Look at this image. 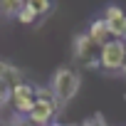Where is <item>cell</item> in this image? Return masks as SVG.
Segmentation results:
<instances>
[{
  "mask_svg": "<svg viewBox=\"0 0 126 126\" xmlns=\"http://www.w3.org/2000/svg\"><path fill=\"white\" fill-rule=\"evenodd\" d=\"M124 40H126V32H124Z\"/></svg>",
  "mask_w": 126,
  "mask_h": 126,
  "instance_id": "obj_13",
  "label": "cell"
},
{
  "mask_svg": "<svg viewBox=\"0 0 126 126\" xmlns=\"http://www.w3.org/2000/svg\"><path fill=\"white\" fill-rule=\"evenodd\" d=\"M87 35H89V37H92V40H94V42H96L99 47H104V45H106L109 40H114L104 20H94V22L89 25V32H87Z\"/></svg>",
  "mask_w": 126,
  "mask_h": 126,
  "instance_id": "obj_7",
  "label": "cell"
},
{
  "mask_svg": "<svg viewBox=\"0 0 126 126\" xmlns=\"http://www.w3.org/2000/svg\"><path fill=\"white\" fill-rule=\"evenodd\" d=\"M124 57H126V45L124 40H109L101 52H99V67L109 69V72H121L124 64Z\"/></svg>",
  "mask_w": 126,
  "mask_h": 126,
  "instance_id": "obj_3",
  "label": "cell"
},
{
  "mask_svg": "<svg viewBox=\"0 0 126 126\" xmlns=\"http://www.w3.org/2000/svg\"><path fill=\"white\" fill-rule=\"evenodd\" d=\"M25 8H30L37 17H42L52 10V0H25Z\"/></svg>",
  "mask_w": 126,
  "mask_h": 126,
  "instance_id": "obj_9",
  "label": "cell"
},
{
  "mask_svg": "<svg viewBox=\"0 0 126 126\" xmlns=\"http://www.w3.org/2000/svg\"><path fill=\"white\" fill-rule=\"evenodd\" d=\"M124 45H126V40H124Z\"/></svg>",
  "mask_w": 126,
  "mask_h": 126,
  "instance_id": "obj_14",
  "label": "cell"
},
{
  "mask_svg": "<svg viewBox=\"0 0 126 126\" xmlns=\"http://www.w3.org/2000/svg\"><path fill=\"white\" fill-rule=\"evenodd\" d=\"M111 32L114 40H124V32H126V10L119 8V5H109L104 10V17H101Z\"/></svg>",
  "mask_w": 126,
  "mask_h": 126,
  "instance_id": "obj_6",
  "label": "cell"
},
{
  "mask_svg": "<svg viewBox=\"0 0 126 126\" xmlns=\"http://www.w3.org/2000/svg\"><path fill=\"white\" fill-rule=\"evenodd\" d=\"M49 126H62V124H49Z\"/></svg>",
  "mask_w": 126,
  "mask_h": 126,
  "instance_id": "obj_12",
  "label": "cell"
},
{
  "mask_svg": "<svg viewBox=\"0 0 126 126\" xmlns=\"http://www.w3.org/2000/svg\"><path fill=\"white\" fill-rule=\"evenodd\" d=\"M25 8V0H0V13H5L8 17H17Z\"/></svg>",
  "mask_w": 126,
  "mask_h": 126,
  "instance_id": "obj_8",
  "label": "cell"
},
{
  "mask_svg": "<svg viewBox=\"0 0 126 126\" xmlns=\"http://www.w3.org/2000/svg\"><path fill=\"white\" fill-rule=\"evenodd\" d=\"M121 72L126 74V57H124V64H121Z\"/></svg>",
  "mask_w": 126,
  "mask_h": 126,
  "instance_id": "obj_11",
  "label": "cell"
},
{
  "mask_svg": "<svg viewBox=\"0 0 126 126\" xmlns=\"http://www.w3.org/2000/svg\"><path fill=\"white\" fill-rule=\"evenodd\" d=\"M79 92V74L69 67H62L54 72L52 77V96L57 99V104H67L74 99V94Z\"/></svg>",
  "mask_w": 126,
  "mask_h": 126,
  "instance_id": "obj_1",
  "label": "cell"
},
{
  "mask_svg": "<svg viewBox=\"0 0 126 126\" xmlns=\"http://www.w3.org/2000/svg\"><path fill=\"white\" fill-rule=\"evenodd\" d=\"M99 52H101V47L89 35H79L74 40V54L84 67H99Z\"/></svg>",
  "mask_w": 126,
  "mask_h": 126,
  "instance_id": "obj_5",
  "label": "cell"
},
{
  "mask_svg": "<svg viewBox=\"0 0 126 126\" xmlns=\"http://www.w3.org/2000/svg\"><path fill=\"white\" fill-rule=\"evenodd\" d=\"M17 20H20L22 25H35V22H37V15H35L30 8H22V13L17 15Z\"/></svg>",
  "mask_w": 126,
  "mask_h": 126,
  "instance_id": "obj_10",
  "label": "cell"
},
{
  "mask_svg": "<svg viewBox=\"0 0 126 126\" xmlns=\"http://www.w3.org/2000/svg\"><path fill=\"white\" fill-rule=\"evenodd\" d=\"M35 94H37V89L32 84H27V82H20V84L10 87V101H13V106H15V111L20 116L30 114V109L35 104Z\"/></svg>",
  "mask_w": 126,
  "mask_h": 126,
  "instance_id": "obj_4",
  "label": "cell"
},
{
  "mask_svg": "<svg viewBox=\"0 0 126 126\" xmlns=\"http://www.w3.org/2000/svg\"><path fill=\"white\" fill-rule=\"evenodd\" d=\"M57 109H59V104H57V99L52 96V92H49V89H37L35 104H32L27 119H30L35 126H45V124L52 121V116L57 114Z\"/></svg>",
  "mask_w": 126,
  "mask_h": 126,
  "instance_id": "obj_2",
  "label": "cell"
}]
</instances>
